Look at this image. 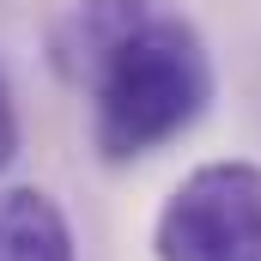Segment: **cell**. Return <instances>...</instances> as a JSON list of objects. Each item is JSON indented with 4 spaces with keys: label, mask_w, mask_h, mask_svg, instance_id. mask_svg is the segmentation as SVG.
<instances>
[{
    "label": "cell",
    "mask_w": 261,
    "mask_h": 261,
    "mask_svg": "<svg viewBox=\"0 0 261 261\" xmlns=\"http://www.w3.org/2000/svg\"><path fill=\"white\" fill-rule=\"evenodd\" d=\"M0 261H79L73 225L49 189H0Z\"/></svg>",
    "instance_id": "3"
},
{
    "label": "cell",
    "mask_w": 261,
    "mask_h": 261,
    "mask_svg": "<svg viewBox=\"0 0 261 261\" xmlns=\"http://www.w3.org/2000/svg\"><path fill=\"white\" fill-rule=\"evenodd\" d=\"M55 67L91 103L103 164H140L176 146L219 97L213 49L176 0H73L55 24Z\"/></svg>",
    "instance_id": "1"
},
{
    "label": "cell",
    "mask_w": 261,
    "mask_h": 261,
    "mask_svg": "<svg viewBox=\"0 0 261 261\" xmlns=\"http://www.w3.org/2000/svg\"><path fill=\"white\" fill-rule=\"evenodd\" d=\"M12 158H18V97H12L6 67H0V176H6Z\"/></svg>",
    "instance_id": "4"
},
{
    "label": "cell",
    "mask_w": 261,
    "mask_h": 261,
    "mask_svg": "<svg viewBox=\"0 0 261 261\" xmlns=\"http://www.w3.org/2000/svg\"><path fill=\"white\" fill-rule=\"evenodd\" d=\"M158 261H261V164H195L152 219Z\"/></svg>",
    "instance_id": "2"
}]
</instances>
